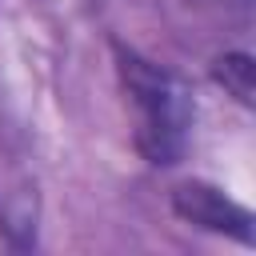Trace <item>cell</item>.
Returning a JSON list of instances; mask_svg holds the SVG:
<instances>
[{
  "label": "cell",
  "mask_w": 256,
  "mask_h": 256,
  "mask_svg": "<svg viewBox=\"0 0 256 256\" xmlns=\"http://www.w3.org/2000/svg\"><path fill=\"white\" fill-rule=\"evenodd\" d=\"M112 52H116L120 92L132 108L136 152L156 168L176 164L188 148V128H192V96L184 80L128 44H116Z\"/></svg>",
  "instance_id": "6da1fadb"
},
{
  "label": "cell",
  "mask_w": 256,
  "mask_h": 256,
  "mask_svg": "<svg viewBox=\"0 0 256 256\" xmlns=\"http://www.w3.org/2000/svg\"><path fill=\"white\" fill-rule=\"evenodd\" d=\"M172 208L180 220L216 232V236H232L240 244H252V212L244 204H236L228 192H220L216 184L204 180H184L172 188Z\"/></svg>",
  "instance_id": "7a4b0ae2"
},
{
  "label": "cell",
  "mask_w": 256,
  "mask_h": 256,
  "mask_svg": "<svg viewBox=\"0 0 256 256\" xmlns=\"http://www.w3.org/2000/svg\"><path fill=\"white\" fill-rule=\"evenodd\" d=\"M252 56L248 52H224V56H216L212 60V80L228 92V96H236L244 108L252 104Z\"/></svg>",
  "instance_id": "3957f363"
},
{
  "label": "cell",
  "mask_w": 256,
  "mask_h": 256,
  "mask_svg": "<svg viewBox=\"0 0 256 256\" xmlns=\"http://www.w3.org/2000/svg\"><path fill=\"white\" fill-rule=\"evenodd\" d=\"M188 8H208V12H224V16H244L252 0H180Z\"/></svg>",
  "instance_id": "277c9868"
}]
</instances>
